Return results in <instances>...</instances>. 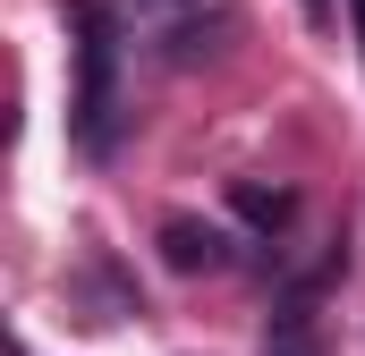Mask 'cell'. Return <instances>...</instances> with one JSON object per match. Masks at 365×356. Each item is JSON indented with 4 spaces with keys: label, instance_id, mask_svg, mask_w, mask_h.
Returning a JSON list of instances; mask_svg holds the SVG:
<instances>
[{
    "label": "cell",
    "instance_id": "6da1fadb",
    "mask_svg": "<svg viewBox=\"0 0 365 356\" xmlns=\"http://www.w3.org/2000/svg\"><path fill=\"white\" fill-rule=\"evenodd\" d=\"M119 26L102 0H68V60H77V93H68V136L93 162L119 145Z\"/></svg>",
    "mask_w": 365,
    "mask_h": 356
},
{
    "label": "cell",
    "instance_id": "7a4b0ae2",
    "mask_svg": "<svg viewBox=\"0 0 365 356\" xmlns=\"http://www.w3.org/2000/svg\"><path fill=\"white\" fill-rule=\"evenodd\" d=\"M110 9V26H119V43L128 51H162V60H204L212 43H221V26H230V0H102Z\"/></svg>",
    "mask_w": 365,
    "mask_h": 356
},
{
    "label": "cell",
    "instance_id": "3957f363",
    "mask_svg": "<svg viewBox=\"0 0 365 356\" xmlns=\"http://www.w3.org/2000/svg\"><path fill=\"white\" fill-rule=\"evenodd\" d=\"M162 263L170 271H230V229H212L195 212H170L162 221Z\"/></svg>",
    "mask_w": 365,
    "mask_h": 356
},
{
    "label": "cell",
    "instance_id": "277c9868",
    "mask_svg": "<svg viewBox=\"0 0 365 356\" xmlns=\"http://www.w3.org/2000/svg\"><path fill=\"white\" fill-rule=\"evenodd\" d=\"M255 356H331L323 348V331H314V314H306V297H289L272 314V331H264V348Z\"/></svg>",
    "mask_w": 365,
    "mask_h": 356
},
{
    "label": "cell",
    "instance_id": "5b68a950",
    "mask_svg": "<svg viewBox=\"0 0 365 356\" xmlns=\"http://www.w3.org/2000/svg\"><path fill=\"white\" fill-rule=\"evenodd\" d=\"M230 204H238L255 229H280V221H289V195H280V187H255V178H238V187H230Z\"/></svg>",
    "mask_w": 365,
    "mask_h": 356
},
{
    "label": "cell",
    "instance_id": "8992f818",
    "mask_svg": "<svg viewBox=\"0 0 365 356\" xmlns=\"http://www.w3.org/2000/svg\"><path fill=\"white\" fill-rule=\"evenodd\" d=\"M306 26H331V0H306Z\"/></svg>",
    "mask_w": 365,
    "mask_h": 356
},
{
    "label": "cell",
    "instance_id": "52a82bcc",
    "mask_svg": "<svg viewBox=\"0 0 365 356\" xmlns=\"http://www.w3.org/2000/svg\"><path fill=\"white\" fill-rule=\"evenodd\" d=\"M349 17H357V43H365V0H349Z\"/></svg>",
    "mask_w": 365,
    "mask_h": 356
}]
</instances>
